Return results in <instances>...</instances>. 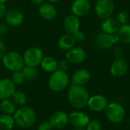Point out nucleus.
Segmentation results:
<instances>
[{
	"label": "nucleus",
	"instance_id": "473e14b6",
	"mask_svg": "<svg viewBox=\"0 0 130 130\" xmlns=\"http://www.w3.org/2000/svg\"><path fill=\"white\" fill-rule=\"evenodd\" d=\"M53 126L50 121L41 122L38 126V130H53Z\"/></svg>",
	"mask_w": 130,
	"mask_h": 130
},
{
	"label": "nucleus",
	"instance_id": "f257e3e1",
	"mask_svg": "<svg viewBox=\"0 0 130 130\" xmlns=\"http://www.w3.org/2000/svg\"><path fill=\"white\" fill-rule=\"evenodd\" d=\"M88 91L84 86L72 85L68 91L69 104L77 110H82L88 105L89 100Z\"/></svg>",
	"mask_w": 130,
	"mask_h": 130
},
{
	"label": "nucleus",
	"instance_id": "ea45409f",
	"mask_svg": "<svg viewBox=\"0 0 130 130\" xmlns=\"http://www.w3.org/2000/svg\"><path fill=\"white\" fill-rule=\"evenodd\" d=\"M9 0H0V3H4V4H5L6 2H8Z\"/></svg>",
	"mask_w": 130,
	"mask_h": 130
},
{
	"label": "nucleus",
	"instance_id": "b1692460",
	"mask_svg": "<svg viewBox=\"0 0 130 130\" xmlns=\"http://www.w3.org/2000/svg\"><path fill=\"white\" fill-rule=\"evenodd\" d=\"M14 125L15 122L11 115L2 114L0 116V130H12Z\"/></svg>",
	"mask_w": 130,
	"mask_h": 130
},
{
	"label": "nucleus",
	"instance_id": "7c9ffc66",
	"mask_svg": "<svg viewBox=\"0 0 130 130\" xmlns=\"http://www.w3.org/2000/svg\"><path fill=\"white\" fill-rule=\"evenodd\" d=\"M69 62L66 59H61L59 61H58V66H57V69L62 71V72H67V70L69 69Z\"/></svg>",
	"mask_w": 130,
	"mask_h": 130
},
{
	"label": "nucleus",
	"instance_id": "c756f323",
	"mask_svg": "<svg viewBox=\"0 0 130 130\" xmlns=\"http://www.w3.org/2000/svg\"><path fill=\"white\" fill-rule=\"evenodd\" d=\"M85 128V130H101L102 125L98 120H90Z\"/></svg>",
	"mask_w": 130,
	"mask_h": 130
},
{
	"label": "nucleus",
	"instance_id": "0eeeda50",
	"mask_svg": "<svg viewBox=\"0 0 130 130\" xmlns=\"http://www.w3.org/2000/svg\"><path fill=\"white\" fill-rule=\"evenodd\" d=\"M114 8V3L112 0H97L94 11L99 18L104 20L113 15Z\"/></svg>",
	"mask_w": 130,
	"mask_h": 130
},
{
	"label": "nucleus",
	"instance_id": "5701e85b",
	"mask_svg": "<svg viewBox=\"0 0 130 130\" xmlns=\"http://www.w3.org/2000/svg\"><path fill=\"white\" fill-rule=\"evenodd\" d=\"M0 111L2 114L6 115H14L16 111V105L14 104L11 99L7 98L4 100H1L0 102Z\"/></svg>",
	"mask_w": 130,
	"mask_h": 130
},
{
	"label": "nucleus",
	"instance_id": "4be33fe9",
	"mask_svg": "<svg viewBox=\"0 0 130 130\" xmlns=\"http://www.w3.org/2000/svg\"><path fill=\"white\" fill-rule=\"evenodd\" d=\"M40 66L44 72L53 73V72L57 70L58 61L53 56H44Z\"/></svg>",
	"mask_w": 130,
	"mask_h": 130
},
{
	"label": "nucleus",
	"instance_id": "9b49d317",
	"mask_svg": "<svg viewBox=\"0 0 130 130\" xmlns=\"http://www.w3.org/2000/svg\"><path fill=\"white\" fill-rule=\"evenodd\" d=\"M50 123H51L53 129H62L66 128L69 123V115L63 110L56 111L50 117Z\"/></svg>",
	"mask_w": 130,
	"mask_h": 130
},
{
	"label": "nucleus",
	"instance_id": "4c0bfd02",
	"mask_svg": "<svg viewBox=\"0 0 130 130\" xmlns=\"http://www.w3.org/2000/svg\"><path fill=\"white\" fill-rule=\"evenodd\" d=\"M31 3L34 4V5H40V4L43 3L45 0H29Z\"/></svg>",
	"mask_w": 130,
	"mask_h": 130
},
{
	"label": "nucleus",
	"instance_id": "a878e982",
	"mask_svg": "<svg viewBox=\"0 0 130 130\" xmlns=\"http://www.w3.org/2000/svg\"><path fill=\"white\" fill-rule=\"evenodd\" d=\"M21 71L24 75L25 80L27 81H34L37 79L39 76V71L37 70V67L24 66Z\"/></svg>",
	"mask_w": 130,
	"mask_h": 130
},
{
	"label": "nucleus",
	"instance_id": "423d86ee",
	"mask_svg": "<svg viewBox=\"0 0 130 130\" xmlns=\"http://www.w3.org/2000/svg\"><path fill=\"white\" fill-rule=\"evenodd\" d=\"M44 57V53L40 47L31 46L27 49L24 54L23 58L25 66L37 67L40 65L41 61Z\"/></svg>",
	"mask_w": 130,
	"mask_h": 130
},
{
	"label": "nucleus",
	"instance_id": "6ab92c4d",
	"mask_svg": "<svg viewBox=\"0 0 130 130\" xmlns=\"http://www.w3.org/2000/svg\"><path fill=\"white\" fill-rule=\"evenodd\" d=\"M120 27V24L119 23V21L116 18H113L112 16L106 19H104L101 23L102 32L108 34H117Z\"/></svg>",
	"mask_w": 130,
	"mask_h": 130
},
{
	"label": "nucleus",
	"instance_id": "c85d7f7f",
	"mask_svg": "<svg viewBox=\"0 0 130 130\" xmlns=\"http://www.w3.org/2000/svg\"><path fill=\"white\" fill-rule=\"evenodd\" d=\"M116 18L117 19V21H119L120 25L127 24L129 22L130 15L128 11H126L125 10H122L117 13Z\"/></svg>",
	"mask_w": 130,
	"mask_h": 130
},
{
	"label": "nucleus",
	"instance_id": "9d476101",
	"mask_svg": "<svg viewBox=\"0 0 130 130\" xmlns=\"http://www.w3.org/2000/svg\"><path fill=\"white\" fill-rule=\"evenodd\" d=\"M69 123L75 128L85 129L90 122L89 116L82 111H74L69 115Z\"/></svg>",
	"mask_w": 130,
	"mask_h": 130
},
{
	"label": "nucleus",
	"instance_id": "7ed1b4c3",
	"mask_svg": "<svg viewBox=\"0 0 130 130\" xmlns=\"http://www.w3.org/2000/svg\"><path fill=\"white\" fill-rule=\"evenodd\" d=\"M69 77L66 72L56 70L50 76L48 86L54 92H60L65 90L69 84Z\"/></svg>",
	"mask_w": 130,
	"mask_h": 130
},
{
	"label": "nucleus",
	"instance_id": "2f4dec72",
	"mask_svg": "<svg viewBox=\"0 0 130 130\" xmlns=\"http://www.w3.org/2000/svg\"><path fill=\"white\" fill-rule=\"evenodd\" d=\"M73 37H74V39H75L76 43H82V42H83L85 40V34L82 30H80L78 31H77L75 34H74Z\"/></svg>",
	"mask_w": 130,
	"mask_h": 130
},
{
	"label": "nucleus",
	"instance_id": "1a4fd4ad",
	"mask_svg": "<svg viewBox=\"0 0 130 130\" xmlns=\"http://www.w3.org/2000/svg\"><path fill=\"white\" fill-rule=\"evenodd\" d=\"M87 54L85 50L81 46H74L66 51L65 59L70 64H80L85 61Z\"/></svg>",
	"mask_w": 130,
	"mask_h": 130
},
{
	"label": "nucleus",
	"instance_id": "393cba45",
	"mask_svg": "<svg viewBox=\"0 0 130 130\" xmlns=\"http://www.w3.org/2000/svg\"><path fill=\"white\" fill-rule=\"evenodd\" d=\"M119 39L121 42L125 44L130 43V24H123L120 25V27L117 33Z\"/></svg>",
	"mask_w": 130,
	"mask_h": 130
},
{
	"label": "nucleus",
	"instance_id": "cd10ccee",
	"mask_svg": "<svg viewBox=\"0 0 130 130\" xmlns=\"http://www.w3.org/2000/svg\"><path fill=\"white\" fill-rule=\"evenodd\" d=\"M10 79L12 81V82L15 85H21L25 81L24 75V74H23V72H22L21 70L16 71V72H13Z\"/></svg>",
	"mask_w": 130,
	"mask_h": 130
},
{
	"label": "nucleus",
	"instance_id": "f03ea898",
	"mask_svg": "<svg viewBox=\"0 0 130 130\" xmlns=\"http://www.w3.org/2000/svg\"><path fill=\"white\" fill-rule=\"evenodd\" d=\"M15 124L21 128L31 127L36 122L37 114L34 110L30 107L23 106L19 107L13 115Z\"/></svg>",
	"mask_w": 130,
	"mask_h": 130
},
{
	"label": "nucleus",
	"instance_id": "e433bc0d",
	"mask_svg": "<svg viewBox=\"0 0 130 130\" xmlns=\"http://www.w3.org/2000/svg\"><path fill=\"white\" fill-rule=\"evenodd\" d=\"M8 30V27L7 26L3 24V23H1L0 24V34H4L7 32Z\"/></svg>",
	"mask_w": 130,
	"mask_h": 130
},
{
	"label": "nucleus",
	"instance_id": "58836bf2",
	"mask_svg": "<svg viewBox=\"0 0 130 130\" xmlns=\"http://www.w3.org/2000/svg\"><path fill=\"white\" fill-rule=\"evenodd\" d=\"M59 1H60V0H47V2H48L52 3V4H53V3H56V2H58Z\"/></svg>",
	"mask_w": 130,
	"mask_h": 130
},
{
	"label": "nucleus",
	"instance_id": "dca6fc26",
	"mask_svg": "<svg viewBox=\"0 0 130 130\" xmlns=\"http://www.w3.org/2000/svg\"><path fill=\"white\" fill-rule=\"evenodd\" d=\"M39 15L46 21H52L57 15V9L53 4L50 2H43L38 7Z\"/></svg>",
	"mask_w": 130,
	"mask_h": 130
},
{
	"label": "nucleus",
	"instance_id": "4468645a",
	"mask_svg": "<svg viewBox=\"0 0 130 130\" xmlns=\"http://www.w3.org/2000/svg\"><path fill=\"white\" fill-rule=\"evenodd\" d=\"M108 105V101L107 98L101 94H96L89 98L88 102V107L94 112L104 111Z\"/></svg>",
	"mask_w": 130,
	"mask_h": 130
},
{
	"label": "nucleus",
	"instance_id": "6e6552de",
	"mask_svg": "<svg viewBox=\"0 0 130 130\" xmlns=\"http://www.w3.org/2000/svg\"><path fill=\"white\" fill-rule=\"evenodd\" d=\"M96 44L101 50H108L113 47L118 41H120L117 34H108L104 32L99 33L96 37Z\"/></svg>",
	"mask_w": 130,
	"mask_h": 130
},
{
	"label": "nucleus",
	"instance_id": "2eb2a0df",
	"mask_svg": "<svg viewBox=\"0 0 130 130\" xmlns=\"http://www.w3.org/2000/svg\"><path fill=\"white\" fill-rule=\"evenodd\" d=\"M5 18L8 25L15 27L20 26L24 22V16L20 10L13 8L8 10Z\"/></svg>",
	"mask_w": 130,
	"mask_h": 130
},
{
	"label": "nucleus",
	"instance_id": "a19ab883",
	"mask_svg": "<svg viewBox=\"0 0 130 130\" xmlns=\"http://www.w3.org/2000/svg\"><path fill=\"white\" fill-rule=\"evenodd\" d=\"M73 130H85V129H78V128H75V129Z\"/></svg>",
	"mask_w": 130,
	"mask_h": 130
},
{
	"label": "nucleus",
	"instance_id": "f8f14e48",
	"mask_svg": "<svg viewBox=\"0 0 130 130\" xmlns=\"http://www.w3.org/2000/svg\"><path fill=\"white\" fill-rule=\"evenodd\" d=\"M129 64L127 61L123 58L115 59L110 66V74L115 78H120L125 75L127 72Z\"/></svg>",
	"mask_w": 130,
	"mask_h": 130
},
{
	"label": "nucleus",
	"instance_id": "20e7f679",
	"mask_svg": "<svg viewBox=\"0 0 130 130\" xmlns=\"http://www.w3.org/2000/svg\"><path fill=\"white\" fill-rule=\"evenodd\" d=\"M2 62L4 67L12 72L21 70L25 66L23 55L16 51L6 52L2 59Z\"/></svg>",
	"mask_w": 130,
	"mask_h": 130
},
{
	"label": "nucleus",
	"instance_id": "a211bd4d",
	"mask_svg": "<svg viewBox=\"0 0 130 130\" xmlns=\"http://www.w3.org/2000/svg\"><path fill=\"white\" fill-rule=\"evenodd\" d=\"M15 91V85L11 79L2 78L0 80V100L11 98Z\"/></svg>",
	"mask_w": 130,
	"mask_h": 130
},
{
	"label": "nucleus",
	"instance_id": "bb28decb",
	"mask_svg": "<svg viewBox=\"0 0 130 130\" xmlns=\"http://www.w3.org/2000/svg\"><path fill=\"white\" fill-rule=\"evenodd\" d=\"M11 100L16 106L23 107L27 101V95L21 91H15L11 96Z\"/></svg>",
	"mask_w": 130,
	"mask_h": 130
},
{
	"label": "nucleus",
	"instance_id": "79ce46f5",
	"mask_svg": "<svg viewBox=\"0 0 130 130\" xmlns=\"http://www.w3.org/2000/svg\"><path fill=\"white\" fill-rule=\"evenodd\" d=\"M129 124H130V119H129Z\"/></svg>",
	"mask_w": 130,
	"mask_h": 130
},
{
	"label": "nucleus",
	"instance_id": "412c9836",
	"mask_svg": "<svg viewBox=\"0 0 130 130\" xmlns=\"http://www.w3.org/2000/svg\"><path fill=\"white\" fill-rule=\"evenodd\" d=\"M76 42L74 39L73 35L65 34L62 35L58 40V46L59 49L64 51H68L73 48L75 45Z\"/></svg>",
	"mask_w": 130,
	"mask_h": 130
},
{
	"label": "nucleus",
	"instance_id": "39448f33",
	"mask_svg": "<svg viewBox=\"0 0 130 130\" xmlns=\"http://www.w3.org/2000/svg\"><path fill=\"white\" fill-rule=\"evenodd\" d=\"M104 112L107 119L113 123H121L126 117V110L124 107L120 104L116 102L108 104Z\"/></svg>",
	"mask_w": 130,
	"mask_h": 130
},
{
	"label": "nucleus",
	"instance_id": "f704fd0d",
	"mask_svg": "<svg viewBox=\"0 0 130 130\" xmlns=\"http://www.w3.org/2000/svg\"><path fill=\"white\" fill-rule=\"evenodd\" d=\"M6 52H7L6 46H5V43L0 40V60H2V59L3 58V56L6 53Z\"/></svg>",
	"mask_w": 130,
	"mask_h": 130
},
{
	"label": "nucleus",
	"instance_id": "aec40b11",
	"mask_svg": "<svg viewBox=\"0 0 130 130\" xmlns=\"http://www.w3.org/2000/svg\"><path fill=\"white\" fill-rule=\"evenodd\" d=\"M91 79V74L88 70L85 69H77L72 76V85L84 86Z\"/></svg>",
	"mask_w": 130,
	"mask_h": 130
},
{
	"label": "nucleus",
	"instance_id": "c9c22d12",
	"mask_svg": "<svg viewBox=\"0 0 130 130\" xmlns=\"http://www.w3.org/2000/svg\"><path fill=\"white\" fill-rule=\"evenodd\" d=\"M8 11L7 7L4 3H0V18H2L5 16Z\"/></svg>",
	"mask_w": 130,
	"mask_h": 130
},
{
	"label": "nucleus",
	"instance_id": "72a5a7b5",
	"mask_svg": "<svg viewBox=\"0 0 130 130\" xmlns=\"http://www.w3.org/2000/svg\"><path fill=\"white\" fill-rule=\"evenodd\" d=\"M113 55H114L115 59L123 58V56H124V50H123V48H121V47H117V48L113 50Z\"/></svg>",
	"mask_w": 130,
	"mask_h": 130
},
{
	"label": "nucleus",
	"instance_id": "ddd939ff",
	"mask_svg": "<svg viewBox=\"0 0 130 130\" xmlns=\"http://www.w3.org/2000/svg\"><path fill=\"white\" fill-rule=\"evenodd\" d=\"M91 7L89 0H74L71 5L72 14L78 18L85 16L90 11Z\"/></svg>",
	"mask_w": 130,
	"mask_h": 130
},
{
	"label": "nucleus",
	"instance_id": "f3484780",
	"mask_svg": "<svg viewBox=\"0 0 130 130\" xmlns=\"http://www.w3.org/2000/svg\"><path fill=\"white\" fill-rule=\"evenodd\" d=\"M79 18L74 14H69L63 21V28L66 34L73 35L80 30Z\"/></svg>",
	"mask_w": 130,
	"mask_h": 130
}]
</instances>
